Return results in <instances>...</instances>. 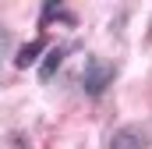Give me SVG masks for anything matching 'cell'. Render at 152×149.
Instances as JSON below:
<instances>
[{
	"label": "cell",
	"instance_id": "1",
	"mask_svg": "<svg viewBox=\"0 0 152 149\" xmlns=\"http://www.w3.org/2000/svg\"><path fill=\"white\" fill-rule=\"evenodd\" d=\"M110 82H113V64H106L99 57H88V64H85V92L88 96H103Z\"/></svg>",
	"mask_w": 152,
	"mask_h": 149
},
{
	"label": "cell",
	"instance_id": "2",
	"mask_svg": "<svg viewBox=\"0 0 152 149\" xmlns=\"http://www.w3.org/2000/svg\"><path fill=\"white\" fill-rule=\"evenodd\" d=\"M149 131L145 128H138V124H127V128H120L113 139H110V149H149Z\"/></svg>",
	"mask_w": 152,
	"mask_h": 149
},
{
	"label": "cell",
	"instance_id": "3",
	"mask_svg": "<svg viewBox=\"0 0 152 149\" xmlns=\"http://www.w3.org/2000/svg\"><path fill=\"white\" fill-rule=\"evenodd\" d=\"M39 53H42V39L28 43V46H21V50H18V57H14V64H18V68H28V64L36 60Z\"/></svg>",
	"mask_w": 152,
	"mask_h": 149
},
{
	"label": "cell",
	"instance_id": "4",
	"mask_svg": "<svg viewBox=\"0 0 152 149\" xmlns=\"http://www.w3.org/2000/svg\"><path fill=\"white\" fill-rule=\"evenodd\" d=\"M60 60H64V50H50V57H46V64H42V78H50V74L57 71V64H60Z\"/></svg>",
	"mask_w": 152,
	"mask_h": 149
}]
</instances>
